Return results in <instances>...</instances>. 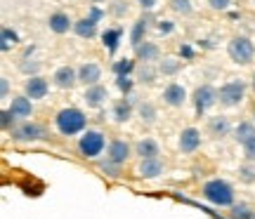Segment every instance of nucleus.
Listing matches in <instances>:
<instances>
[{"mask_svg":"<svg viewBox=\"0 0 255 219\" xmlns=\"http://www.w3.org/2000/svg\"><path fill=\"white\" fill-rule=\"evenodd\" d=\"M203 198L218 208H232L234 205V189L225 179H210L203 184Z\"/></svg>","mask_w":255,"mask_h":219,"instance_id":"nucleus-1","label":"nucleus"},{"mask_svg":"<svg viewBox=\"0 0 255 219\" xmlns=\"http://www.w3.org/2000/svg\"><path fill=\"white\" fill-rule=\"evenodd\" d=\"M55 125H57V130H59L62 135L71 137V135H78V132L85 130L88 118H85V113L78 111V109H62L59 113H57Z\"/></svg>","mask_w":255,"mask_h":219,"instance_id":"nucleus-2","label":"nucleus"},{"mask_svg":"<svg viewBox=\"0 0 255 219\" xmlns=\"http://www.w3.org/2000/svg\"><path fill=\"white\" fill-rule=\"evenodd\" d=\"M227 52H229V57H232V62L246 66V64L253 62L255 47H253V43H251L246 36H237V38H232V40H229Z\"/></svg>","mask_w":255,"mask_h":219,"instance_id":"nucleus-3","label":"nucleus"},{"mask_svg":"<svg viewBox=\"0 0 255 219\" xmlns=\"http://www.w3.org/2000/svg\"><path fill=\"white\" fill-rule=\"evenodd\" d=\"M104 146H107V139H104L100 130H88L81 137V142H78V151L85 158H97L104 151Z\"/></svg>","mask_w":255,"mask_h":219,"instance_id":"nucleus-4","label":"nucleus"},{"mask_svg":"<svg viewBox=\"0 0 255 219\" xmlns=\"http://www.w3.org/2000/svg\"><path fill=\"white\" fill-rule=\"evenodd\" d=\"M246 94V85L241 80H229L225 82L218 92V101L222 106H239V101L244 99Z\"/></svg>","mask_w":255,"mask_h":219,"instance_id":"nucleus-5","label":"nucleus"},{"mask_svg":"<svg viewBox=\"0 0 255 219\" xmlns=\"http://www.w3.org/2000/svg\"><path fill=\"white\" fill-rule=\"evenodd\" d=\"M218 104V90L215 87H210V85H201L196 87L194 92V106H196V113L203 116L210 106H215Z\"/></svg>","mask_w":255,"mask_h":219,"instance_id":"nucleus-6","label":"nucleus"},{"mask_svg":"<svg viewBox=\"0 0 255 219\" xmlns=\"http://www.w3.org/2000/svg\"><path fill=\"white\" fill-rule=\"evenodd\" d=\"M43 137H45V130L36 123H21L19 128L12 130V139H17V142H38Z\"/></svg>","mask_w":255,"mask_h":219,"instance_id":"nucleus-7","label":"nucleus"},{"mask_svg":"<svg viewBox=\"0 0 255 219\" xmlns=\"http://www.w3.org/2000/svg\"><path fill=\"white\" fill-rule=\"evenodd\" d=\"M201 146V132L196 128H187L180 135V151L182 153H194Z\"/></svg>","mask_w":255,"mask_h":219,"instance_id":"nucleus-8","label":"nucleus"},{"mask_svg":"<svg viewBox=\"0 0 255 219\" xmlns=\"http://www.w3.org/2000/svg\"><path fill=\"white\" fill-rule=\"evenodd\" d=\"M83 99H85V104H88L90 109H100L102 104H104V99H109V92H107L104 85L97 82V85H90V87L85 90V97H83Z\"/></svg>","mask_w":255,"mask_h":219,"instance_id":"nucleus-9","label":"nucleus"},{"mask_svg":"<svg viewBox=\"0 0 255 219\" xmlns=\"http://www.w3.org/2000/svg\"><path fill=\"white\" fill-rule=\"evenodd\" d=\"M55 85L57 87H62V90H71L73 85L78 82V71H73L71 66H62V69H57L55 71Z\"/></svg>","mask_w":255,"mask_h":219,"instance_id":"nucleus-10","label":"nucleus"},{"mask_svg":"<svg viewBox=\"0 0 255 219\" xmlns=\"http://www.w3.org/2000/svg\"><path fill=\"white\" fill-rule=\"evenodd\" d=\"M47 92H50V85H47L45 78L31 75L26 80V97H31V99H43Z\"/></svg>","mask_w":255,"mask_h":219,"instance_id":"nucleus-11","label":"nucleus"},{"mask_svg":"<svg viewBox=\"0 0 255 219\" xmlns=\"http://www.w3.org/2000/svg\"><path fill=\"white\" fill-rule=\"evenodd\" d=\"M102 78V69L97 64H92V62H88V64H83L81 69H78V82H83V85H97Z\"/></svg>","mask_w":255,"mask_h":219,"instance_id":"nucleus-12","label":"nucleus"},{"mask_svg":"<svg viewBox=\"0 0 255 219\" xmlns=\"http://www.w3.org/2000/svg\"><path fill=\"white\" fill-rule=\"evenodd\" d=\"M163 99L168 106H182L184 101H187V92H184L182 85H177V82H170L163 92Z\"/></svg>","mask_w":255,"mask_h":219,"instance_id":"nucleus-13","label":"nucleus"},{"mask_svg":"<svg viewBox=\"0 0 255 219\" xmlns=\"http://www.w3.org/2000/svg\"><path fill=\"white\" fill-rule=\"evenodd\" d=\"M128 155H130V146H128V142H123V139H114V142L109 144V160L123 165L128 160Z\"/></svg>","mask_w":255,"mask_h":219,"instance_id":"nucleus-14","label":"nucleus"},{"mask_svg":"<svg viewBox=\"0 0 255 219\" xmlns=\"http://www.w3.org/2000/svg\"><path fill=\"white\" fill-rule=\"evenodd\" d=\"M161 172H163V165H161L158 158H142V163H139V174H142L144 179H156Z\"/></svg>","mask_w":255,"mask_h":219,"instance_id":"nucleus-15","label":"nucleus"},{"mask_svg":"<svg viewBox=\"0 0 255 219\" xmlns=\"http://www.w3.org/2000/svg\"><path fill=\"white\" fill-rule=\"evenodd\" d=\"M31 101H33L31 97H14L9 111H12L17 118H26V116H31V111H33V104H31Z\"/></svg>","mask_w":255,"mask_h":219,"instance_id":"nucleus-16","label":"nucleus"},{"mask_svg":"<svg viewBox=\"0 0 255 219\" xmlns=\"http://www.w3.org/2000/svg\"><path fill=\"white\" fill-rule=\"evenodd\" d=\"M121 36H123V31H121V28H107V31L102 33V43H104V47H107V52H109V55H116L119 43H121Z\"/></svg>","mask_w":255,"mask_h":219,"instance_id":"nucleus-17","label":"nucleus"},{"mask_svg":"<svg viewBox=\"0 0 255 219\" xmlns=\"http://www.w3.org/2000/svg\"><path fill=\"white\" fill-rule=\"evenodd\" d=\"M47 24H50V31H55V33H59V36H62V33H69V28L73 26L64 12H55V14L50 17Z\"/></svg>","mask_w":255,"mask_h":219,"instance_id":"nucleus-18","label":"nucleus"},{"mask_svg":"<svg viewBox=\"0 0 255 219\" xmlns=\"http://www.w3.org/2000/svg\"><path fill=\"white\" fill-rule=\"evenodd\" d=\"M73 31L78 33L81 38H95V33H97V21H92L90 17L88 19H78L76 24H73Z\"/></svg>","mask_w":255,"mask_h":219,"instance_id":"nucleus-19","label":"nucleus"},{"mask_svg":"<svg viewBox=\"0 0 255 219\" xmlns=\"http://www.w3.org/2000/svg\"><path fill=\"white\" fill-rule=\"evenodd\" d=\"M135 151L139 158H158V144H156L154 139H142V142H137Z\"/></svg>","mask_w":255,"mask_h":219,"instance_id":"nucleus-20","label":"nucleus"},{"mask_svg":"<svg viewBox=\"0 0 255 219\" xmlns=\"http://www.w3.org/2000/svg\"><path fill=\"white\" fill-rule=\"evenodd\" d=\"M253 137H255L253 123H239L237 130H234V139H237L239 144H246V142H251Z\"/></svg>","mask_w":255,"mask_h":219,"instance_id":"nucleus-21","label":"nucleus"},{"mask_svg":"<svg viewBox=\"0 0 255 219\" xmlns=\"http://www.w3.org/2000/svg\"><path fill=\"white\" fill-rule=\"evenodd\" d=\"M135 50H137V57H139L142 62H154V59H158V47H156L154 43H139Z\"/></svg>","mask_w":255,"mask_h":219,"instance_id":"nucleus-22","label":"nucleus"},{"mask_svg":"<svg viewBox=\"0 0 255 219\" xmlns=\"http://www.w3.org/2000/svg\"><path fill=\"white\" fill-rule=\"evenodd\" d=\"M130 113H132V99L119 101L116 109H114V118H116V123H126L130 118Z\"/></svg>","mask_w":255,"mask_h":219,"instance_id":"nucleus-23","label":"nucleus"},{"mask_svg":"<svg viewBox=\"0 0 255 219\" xmlns=\"http://www.w3.org/2000/svg\"><path fill=\"white\" fill-rule=\"evenodd\" d=\"M17 43H19V36L12 28H2V31H0V50H2V52H7L9 47H14Z\"/></svg>","mask_w":255,"mask_h":219,"instance_id":"nucleus-24","label":"nucleus"},{"mask_svg":"<svg viewBox=\"0 0 255 219\" xmlns=\"http://www.w3.org/2000/svg\"><path fill=\"white\" fill-rule=\"evenodd\" d=\"M180 69H182V62H177L175 57H165L163 62L158 64V73H163V75H175Z\"/></svg>","mask_w":255,"mask_h":219,"instance_id":"nucleus-25","label":"nucleus"},{"mask_svg":"<svg viewBox=\"0 0 255 219\" xmlns=\"http://www.w3.org/2000/svg\"><path fill=\"white\" fill-rule=\"evenodd\" d=\"M210 132H213V137H225L229 132V120L227 118H210Z\"/></svg>","mask_w":255,"mask_h":219,"instance_id":"nucleus-26","label":"nucleus"},{"mask_svg":"<svg viewBox=\"0 0 255 219\" xmlns=\"http://www.w3.org/2000/svg\"><path fill=\"white\" fill-rule=\"evenodd\" d=\"M255 215L251 212V208H248L246 203H234L232 205V210H229V219H253Z\"/></svg>","mask_w":255,"mask_h":219,"instance_id":"nucleus-27","label":"nucleus"},{"mask_svg":"<svg viewBox=\"0 0 255 219\" xmlns=\"http://www.w3.org/2000/svg\"><path fill=\"white\" fill-rule=\"evenodd\" d=\"M144 33H146V17H142V19H137L135 21V26H132V33H130V40H132V45H139L142 43V38H144Z\"/></svg>","mask_w":255,"mask_h":219,"instance_id":"nucleus-28","label":"nucleus"},{"mask_svg":"<svg viewBox=\"0 0 255 219\" xmlns=\"http://www.w3.org/2000/svg\"><path fill=\"white\" fill-rule=\"evenodd\" d=\"M135 71V62L132 59H121L114 64V73L116 75H130V73Z\"/></svg>","mask_w":255,"mask_h":219,"instance_id":"nucleus-29","label":"nucleus"},{"mask_svg":"<svg viewBox=\"0 0 255 219\" xmlns=\"http://www.w3.org/2000/svg\"><path fill=\"white\" fill-rule=\"evenodd\" d=\"M137 75H139V80L142 82H154L156 78V69L149 62H144V66H139V71H137Z\"/></svg>","mask_w":255,"mask_h":219,"instance_id":"nucleus-30","label":"nucleus"},{"mask_svg":"<svg viewBox=\"0 0 255 219\" xmlns=\"http://www.w3.org/2000/svg\"><path fill=\"white\" fill-rule=\"evenodd\" d=\"M137 111H139V116H142V120H144V123H154V120H156V109L151 106V104L142 101Z\"/></svg>","mask_w":255,"mask_h":219,"instance_id":"nucleus-31","label":"nucleus"},{"mask_svg":"<svg viewBox=\"0 0 255 219\" xmlns=\"http://www.w3.org/2000/svg\"><path fill=\"white\" fill-rule=\"evenodd\" d=\"M170 7H173L177 14H184V17L194 12V7H191L189 0H170Z\"/></svg>","mask_w":255,"mask_h":219,"instance_id":"nucleus-32","label":"nucleus"},{"mask_svg":"<svg viewBox=\"0 0 255 219\" xmlns=\"http://www.w3.org/2000/svg\"><path fill=\"white\" fill-rule=\"evenodd\" d=\"M100 170H102V172H107L109 177H119V174H121V165L107 158V160H102V163H100Z\"/></svg>","mask_w":255,"mask_h":219,"instance_id":"nucleus-33","label":"nucleus"},{"mask_svg":"<svg viewBox=\"0 0 255 219\" xmlns=\"http://www.w3.org/2000/svg\"><path fill=\"white\" fill-rule=\"evenodd\" d=\"M19 69H21V73H26V75H36L38 71H40V62H28V57H24V62L19 64Z\"/></svg>","mask_w":255,"mask_h":219,"instance_id":"nucleus-34","label":"nucleus"},{"mask_svg":"<svg viewBox=\"0 0 255 219\" xmlns=\"http://www.w3.org/2000/svg\"><path fill=\"white\" fill-rule=\"evenodd\" d=\"M14 120H17V116H14V113H12V111H2V113H0V128L2 130H9L12 128V125H14Z\"/></svg>","mask_w":255,"mask_h":219,"instance_id":"nucleus-35","label":"nucleus"},{"mask_svg":"<svg viewBox=\"0 0 255 219\" xmlns=\"http://www.w3.org/2000/svg\"><path fill=\"white\" fill-rule=\"evenodd\" d=\"M116 85H119V90H121V92L130 94V90H132V85H135V82L130 80L128 75H116Z\"/></svg>","mask_w":255,"mask_h":219,"instance_id":"nucleus-36","label":"nucleus"},{"mask_svg":"<svg viewBox=\"0 0 255 219\" xmlns=\"http://www.w3.org/2000/svg\"><path fill=\"white\" fill-rule=\"evenodd\" d=\"M239 177H241V182L253 184L255 182V170L253 167H241V170H239Z\"/></svg>","mask_w":255,"mask_h":219,"instance_id":"nucleus-37","label":"nucleus"},{"mask_svg":"<svg viewBox=\"0 0 255 219\" xmlns=\"http://www.w3.org/2000/svg\"><path fill=\"white\" fill-rule=\"evenodd\" d=\"M175 31V24L173 21H158V33H163V36H170Z\"/></svg>","mask_w":255,"mask_h":219,"instance_id":"nucleus-38","label":"nucleus"},{"mask_svg":"<svg viewBox=\"0 0 255 219\" xmlns=\"http://www.w3.org/2000/svg\"><path fill=\"white\" fill-rule=\"evenodd\" d=\"M244 151H246V158L253 163V160H255V137L251 139V142H246V144H244Z\"/></svg>","mask_w":255,"mask_h":219,"instance_id":"nucleus-39","label":"nucleus"},{"mask_svg":"<svg viewBox=\"0 0 255 219\" xmlns=\"http://www.w3.org/2000/svg\"><path fill=\"white\" fill-rule=\"evenodd\" d=\"M111 12H114L116 17H123V14L128 12V5L123 2V0H116V2H114V7H111Z\"/></svg>","mask_w":255,"mask_h":219,"instance_id":"nucleus-40","label":"nucleus"},{"mask_svg":"<svg viewBox=\"0 0 255 219\" xmlns=\"http://www.w3.org/2000/svg\"><path fill=\"white\" fill-rule=\"evenodd\" d=\"M213 9H227L232 5V0H208Z\"/></svg>","mask_w":255,"mask_h":219,"instance_id":"nucleus-41","label":"nucleus"},{"mask_svg":"<svg viewBox=\"0 0 255 219\" xmlns=\"http://www.w3.org/2000/svg\"><path fill=\"white\" fill-rule=\"evenodd\" d=\"M180 55H182L184 59H194V50H191V45H180Z\"/></svg>","mask_w":255,"mask_h":219,"instance_id":"nucleus-42","label":"nucleus"},{"mask_svg":"<svg viewBox=\"0 0 255 219\" xmlns=\"http://www.w3.org/2000/svg\"><path fill=\"white\" fill-rule=\"evenodd\" d=\"M7 90H9V82H7V78L2 75V78H0V94L7 97Z\"/></svg>","mask_w":255,"mask_h":219,"instance_id":"nucleus-43","label":"nucleus"},{"mask_svg":"<svg viewBox=\"0 0 255 219\" xmlns=\"http://www.w3.org/2000/svg\"><path fill=\"white\" fill-rule=\"evenodd\" d=\"M102 17H104V12H102L100 7H92L90 9V19H92V21H100Z\"/></svg>","mask_w":255,"mask_h":219,"instance_id":"nucleus-44","label":"nucleus"},{"mask_svg":"<svg viewBox=\"0 0 255 219\" xmlns=\"http://www.w3.org/2000/svg\"><path fill=\"white\" fill-rule=\"evenodd\" d=\"M137 2H139L144 9H154V5L158 2V0H137Z\"/></svg>","mask_w":255,"mask_h":219,"instance_id":"nucleus-45","label":"nucleus"},{"mask_svg":"<svg viewBox=\"0 0 255 219\" xmlns=\"http://www.w3.org/2000/svg\"><path fill=\"white\" fill-rule=\"evenodd\" d=\"M92 2H104V0H92Z\"/></svg>","mask_w":255,"mask_h":219,"instance_id":"nucleus-46","label":"nucleus"},{"mask_svg":"<svg viewBox=\"0 0 255 219\" xmlns=\"http://www.w3.org/2000/svg\"><path fill=\"white\" fill-rule=\"evenodd\" d=\"M253 87H255V75H253Z\"/></svg>","mask_w":255,"mask_h":219,"instance_id":"nucleus-47","label":"nucleus"},{"mask_svg":"<svg viewBox=\"0 0 255 219\" xmlns=\"http://www.w3.org/2000/svg\"><path fill=\"white\" fill-rule=\"evenodd\" d=\"M253 219H255V217H253Z\"/></svg>","mask_w":255,"mask_h":219,"instance_id":"nucleus-48","label":"nucleus"}]
</instances>
